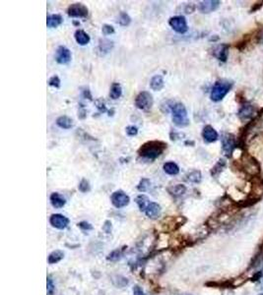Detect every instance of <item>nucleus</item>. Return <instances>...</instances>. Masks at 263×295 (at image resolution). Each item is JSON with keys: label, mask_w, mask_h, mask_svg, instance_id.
I'll return each instance as SVG.
<instances>
[{"label": "nucleus", "mask_w": 263, "mask_h": 295, "mask_svg": "<svg viewBox=\"0 0 263 295\" xmlns=\"http://www.w3.org/2000/svg\"><path fill=\"white\" fill-rule=\"evenodd\" d=\"M167 149V144L162 141H150L143 144L140 149L138 150V154L140 156L155 160L164 153V151Z\"/></svg>", "instance_id": "1"}, {"label": "nucleus", "mask_w": 263, "mask_h": 295, "mask_svg": "<svg viewBox=\"0 0 263 295\" xmlns=\"http://www.w3.org/2000/svg\"><path fill=\"white\" fill-rule=\"evenodd\" d=\"M240 167L243 171H245L246 174H248L251 177L257 176L260 173V169H261L258 160L254 156L249 155V153H244L241 159Z\"/></svg>", "instance_id": "2"}, {"label": "nucleus", "mask_w": 263, "mask_h": 295, "mask_svg": "<svg viewBox=\"0 0 263 295\" xmlns=\"http://www.w3.org/2000/svg\"><path fill=\"white\" fill-rule=\"evenodd\" d=\"M232 87H233V83L228 80L217 81L211 90L210 98L213 101H221L231 91Z\"/></svg>", "instance_id": "3"}, {"label": "nucleus", "mask_w": 263, "mask_h": 295, "mask_svg": "<svg viewBox=\"0 0 263 295\" xmlns=\"http://www.w3.org/2000/svg\"><path fill=\"white\" fill-rule=\"evenodd\" d=\"M173 122L176 126L186 127L190 124V119L188 117V112L185 104L177 102L173 105Z\"/></svg>", "instance_id": "4"}, {"label": "nucleus", "mask_w": 263, "mask_h": 295, "mask_svg": "<svg viewBox=\"0 0 263 295\" xmlns=\"http://www.w3.org/2000/svg\"><path fill=\"white\" fill-rule=\"evenodd\" d=\"M235 147H236V141L234 135L230 133H225L222 136V149L225 155L228 157H231L234 153Z\"/></svg>", "instance_id": "5"}, {"label": "nucleus", "mask_w": 263, "mask_h": 295, "mask_svg": "<svg viewBox=\"0 0 263 295\" xmlns=\"http://www.w3.org/2000/svg\"><path fill=\"white\" fill-rule=\"evenodd\" d=\"M135 105L141 111H148L153 105V97L148 92L140 93L135 98Z\"/></svg>", "instance_id": "6"}, {"label": "nucleus", "mask_w": 263, "mask_h": 295, "mask_svg": "<svg viewBox=\"0 0 263 295\" xmlns=\"http://www.w3.org/2000/svg\"><path fill=\"white\" fill-rule=\"evenodd\" d=\"M111 201H112V204L116 208L120 209V208L126 207L129 204L130 198L128 195H126L123 191L118 190V191H116L113 193V195L111 197Z\"/></svg>", "instance_id": "7"}, {"label": "nucleus", "mask_w": 263, "mask_h": 295, "mask_svg": "<svg viewBox=\"0 0 263 295\" xmlns=\"http://www.w3.org/2000/svg\"><path fill=\"white\" fill-rule=\"evenodd\" d=\"M170 26L179 34H185L188 32V23L183 16H175L170 19Z\"/></svg>", "instance_id": "8"}, {"label": "nucleus", "mask_w": 263, "mask_h": 295, "mask_svg": "<svg viewBox=\"0 0 263 295\" xmlns=\"http://www.w3.org/2000/svg\"><path fill=\"white\" fill-rule=\"evenodd\" d=\"M67 14L72 18H85L88 16V8L81 3H74L68 7Z\"/></svg>", "instance_id": "9"}, {"label": "nucleus", "mask_w": 263, "mask_h": 295, "mask_svg": "<svg viewBox=\"0 0 263 295\" xmlns=\"http://www.w3.org/2000/svg\"><path fill=\"white\" fill-rule=\"evenodd\" d=\"M254 114H255V108L249 103H245L243 106H241L239 113H238V115L242 121L252 120Z\"/></svg>", "instance_id": "10"}, {"label": "nucleus", "mask_w": 263, "mask_h": 295, "mask_svg": "<svg viewBox=\"0 0 263 295\" xmlns=\"http://www.w3.org/2000/svg\"><path fill=\"white\" fill-rule=\"evenodd\" d=\"M49 223L54 227H56L58 229H64L69 225V220L63 214L55 213L50 217Z\"/></svg>", "instance_id": "11"}, {"label": "nucleus", "mask_w": 263, "mask_h": 295, "mask_svg": "<svg viewBox=\"0 0 263 295\" xmlns=\"http://www.w3.org/2000/svg\"><path fill=\"white\" fill-rule=\"evenodd\" d=\"M221 2L218 0H207L201 1L198 4V10L201 13H211L219 8Z\"/></svg>", "instance_id": "12"}, {"label": "nucleus", "mask_w": 263, "mask_h": 295, "mask_svg": "<svg viewBox=\"0 0 263 295\" xmlns=\"http://www.w3.org/2000/svg\"><path fill=\"white\" fill-rule=\"evenodd\" d=\"M70 59H71L70 50L65 46H59L56 55V60L59 64H66L70 61Z\"/></svg>", "instance_id": "13"}, {"label": "nucleus", "mask_w": 263, "mask_h": 295, "mask_svg": "<svg viewBox=\"0 0 263 295\" xmlns=\"http://www.w3.org/2000/svg\"><path fill=\"white\" fill-rule=\"evenodd\" d=\"M202 137L206 143H213L216 142L219 138V135L217 131L210 125H207L203 128L202 131Z\"/></svg>", "instance_id": "14"}, {"label": "nucleus", "mask_w": 263, "mask_h": 295, "mask_svg": "<svg viewBox=\"0 0 263 295\" xmlns=\"http://www.w3.org/2000/svg\"><path fill=\"white\" fill-rule=\"evenodd\" d=\"M161 211V206L158 203L150 202V204L148 205V207L145 210V213H146L147 217L150 218V219H156V218H158L160 216Z\"/></svg>", "instance_id": "15"}, {"label": "nucleus", "mask_w": 263, "mask_h": 295, "mask_svg": "<svg viewBox=\"0 0 263 295\" xmlns=\"http://www.w3.org/2000/svg\"><path fill=\"white\" fill-rule=\"evenodd\" d=\"M229 56V45L228 44H222L215 48L214 57H217L220 61L226 62Z\"/></svg>", "instance_id": "16"}, {"label": "nucleus", "mask_w": 263, "mask_h": 295, "mask_svg": "<svg viewBox=\"0 0 263 295\" xmlns=\"http://www.w3.org/2000/svg\"><path fill=\"white\" fill-rule=\"evenodd\" d=\"M50 203L56 209H60L65 206L66 200L59 193H52L50 195Z\"/></svg>", "instance_id": "17"}, {"label": "nucleus", "mask_w": 263, "mask_h": 295, "mask_svg": "<svg viewBox=\"0 0 263 295\" xmlns=\"http://www.w3.org/2000/svg\"><path fill=\"white\" fill-rule=\"evenodd\" d=\"M63 19L59 14L50 15L47 17L46 20V25L48 28H57L62 23Z\"/></svg>", "instance_id": "18"}, {"label": "nucleus", "mask_w": 263, "mask_h": 295, "mask_svg": "<svg viewBox=\"0 0 263 295\" xmlns=\"http://www.w3.org/2000/svg\"><path fill=\"white\" fill-rule=\"evenodd\" d=\"M75 40L80 45H85L90 42V37L82 30H77L75 32Z\"/></svg>", "instance_id": "19"}, {"label": "nucleus", "mask_w": 263, "mask_h": 295, "mask_svg": "<svg viewBox=\"0 0 263 295\" xmlns=\"http://www.w3.org/2000/svg\"><path fill=\"white\" fill-rule=\"evenodd\" d=\"M151 89L154 91H161L164 88V79L161 75H155L150 81Z\"/></svg>", "instance_id": "20"}, {"label": "nucleus", "mask_w": 263, "mask_h": 295, "mask_svg": "<svg viewBox=\"0 0 263 295\" xmlns=\"http://www.w3.org/2000/svg\"><path fill=\"white\" fill-rule=\"evenodd\" d=\"M57 124L58 126L62 128V129H70L71 127H73V120L71 118H69L68 116H60L57 120Z\"/></svg>", "instance_id": "21"}, {"label": "nucleus", "mask_w": 263, "mask_h": 295, "mask_svg": "<svg viewBox=\"0 0 263 295\" xmlns=\"http://www.w3.org/2000/svg\"><path fill=\"white\" fill-rule=\"evenodd\" d=\"M164 170L167 174L169 175H176L178 172H179V168L177 167V165L173 163V162H169V163H166L164 165Z\"/></svg>", "instance_id": "22"}, {"label": "nucleus", "mask_w": 263, "mask_h": 295, "mask_svg": "<svg viewBox=\"0 0 263 295\" xmlns=\"http://www.w3.org/2000/svg\"><path fill=\"white\" fill-rule=\"evenodd\" d=\"M63 258H64V253L60 250H56V251L49 254L47 261L50 265H52V264H57V263L60 262Z\"/></svg>", "instance_id": "23"}, {"label": "nucleus", "mask_w": 263, "mask_h": 295, "mask_svg": "<svg viewBox=\"0 0 263 295\" xmlns=\"http://www.w3.org/2000/svg\"><path fill=\"white\" fill-rule=\"evenodd\" d=\"M135 202H136V204L138 205L140 211H145L147 207H148V205L150 204L149 199H148L145 195H139V196L136 197Z\"/></svg>", "instance_id": "24"}, {"label": "nucleus", "mask_w": 263, "mask_h": 295, "mask_svg": "<svg viewBox=\"0 0 263 295\" xmlns=\"http://www.w3.org/2000/svg\"><path fill=\"white\" fill-rule=\"evenodd\" d=\"M186 191H187L186 186H183L181 184H177V185H175L169 189V192L175 197L181 196L182 194L186 193Z\"/></svg>", "instance_id": "25"}, {"label": "nucleus", "mask_w": 263, "mask_h": 295, "mask_svg": "<svg viewBox=\"0 0 263 295\" xmlns=\"http://www.w3.org/2000/svg\"><path fill=\"white\" fill-rule=\"evenodd\" d=\"M122 94V89H121V86L118 84V83H114L112 85V88H111V93H110V97L113 98V99H117V98H120Z\"/></svg>", "instance_id": "26"}, {"label": "nucleus", "mask_w": 263, "mask_h": 295, "mask_svg": "<svg viewBox=\"0 0 263 295\" xmlns=\"http://www.w3.org/2000/svg\"><path fill=\"white\" fill-rule=\"evenodd\" d=\"M201 172L199 170H193L187 175V180L192 183H199L201 181Z\"/></svg>", "instance_id": "27"}, {"label": "nucleus", "mask_w": 263, "mask_h": 295, "mask_svg": "<svg viewBox=\"0 0 263 295\" xmlns=\"http://www.w3.org/2000/svg\"><path fill=\"white\" fill-rule=\"evenodd\" d=\"M225 166H226V160L223 159V158H221L219 162L214 166V168L212 169V170H211V175H212V176H217V175H219L220 173L222 172L223 169L225 168Z\"/></svg>", "instance_id": "28"}, {"label": "nucleus", "mask_w": 263, "mask_h": 295, "mask_svg": "<svg viewBox=\"0 0 263 295\" xmlns=\"http://www.w3.org/2000/svg\"><path fill=\"white\" fill-rule=\"evenodd\" d=\"M120 25H122V26H127V25H129L130 24V22H132V19H130V17L128 16V15L126 14V13H121V14L119 15V18H118V21H117Z\"/></svg>", "instance_id": "29"}, {"label": "nucleus", "mask_w": 263, "mask_h": 295, "mask_svg": "<svg viewBox=\"0 0 263 295\" xmlns=\"http://www.w3.org/2000/svg\"><path fill=\"white\" fill-rule=\"evenodd\" d=\"M55 290H56V287H55L54 281H52L50 277H47V280H46V291H47V295H54Z\"/></svg>", "instance_id": "30"}, {"label": "nucleus", "mask_w": 263, "mask_h": 295, "mask_svg": "<svg viewBox=\"0 0 263 295\" xmlns=\"http://www.w3.org/2000/svg\"><path fill=\"white\" fill-rule=\"evenodd\" d=\"M121 255H122V252H121V250H115V251H113L112 253L110 254L109 256H108V260L109 261H112V262H116L117 260H119L120 258H121Z\"/></svg>", "instance_id": "31"}, {"label": "nucleus", "mask_w": 263, "mask_h": 295, "mask_svg": "<svg viewBox=\"0 0 263 295\" xmlns=\"http://www.w3.org/2000/svg\"><path fill=\"white\" fill-rule=\"evenodd\" d=\"M149 186H150V181L146 179V178H143L140 183L138 184V186H137V189L140 191V192H145L148 190V188H149Z\"/></svg>", "instance_id": "32"}, {"label": "nucleus", "mask_w": 263, "mask_h": 295, "mask_svg": "<svg viewBox=\"0 0 263 295\" xmlns=\"http://www.w3.org/2000/svg\"><path fill=\"white\" fill-rule=\"evenodd\" d=\"M249 42V36H246L245 38H244V40L243 41H241V42H238L236 44H235V47L238 48V49H240V50H244L245 49V47L247 46V44H248V42Z\"/></svg>", "instance_id": "33"}, {"label": "nucleus", "mask_w": 263, "mask_h": 295, "mask_svg": "<svg viewBox=\"0 0 263 295\" xmlns=\"http://www.w3.org/2000/svg\"><path fill=\"white\" fill-rule=\"evenodd\" d=\"M79 190L83 193H86L88 191H90V185L86 179H83L80 184H79Z\"/></svg>", "instance_id": "34"}, {"label": "nucleus", "mask_w": 263, "mask_h": 295, "mask_svg": "<svg viewBox=\"0 0 263 295\" xmlns=\"http://www.w3.org/2000/svg\"><path fill=\"white\" fill-rule=\"evenodd\" d=\"M48 84L51 87H55V88H59L60 87V79H59V76H52L49 81H48Z\"/></svg>", "instance_id": "35"}, {"label": "nucleus", "mask_w": 263, "mask_h": 295, "mask_svg": "<svg viewBox=\"0 0 263 295\" xmlns=\"http://www.w3.org/2000/svg\"><path fill=\"white\" fill-rule=\"evenodd\" d=\"M102 33H103L104 35H112V34L115 33V29H114L113 26L106 24V25L102 26Z\"/></svg>", "instance_id": "36"}, {"label": "nucleus", "mask_w": 263, "mask_h": 295, "mask_svg": "<svg viewBox=\"0 0 263 295\" xmlns=\"http://www.w3.org/2000/svg\"><path fill=\"white\" fill-rule=\"evenodd\" d=\"M137 133H138V129H137V127H126V134H127L128 136H135V135H137Z\"/></svg>", "instance_id": "37"}, {"label": "nucleus", "mask_w": 263, "mask_h": 295, "mask_svg": "<svg viewBox=\"0 0 263 295\" xmlns=\"http://www.w3.org/2000/svg\"><path fill=\"white\" fill-rule=\"evenodd\" d=\"M112 228H113V226H112V223H111L110 221H107V222L104 223L103 226H102V230H103L106 233H111V232H112Z\"/></svg>", "instance_id": "38"}, {"label": "nucleus", "mask_w": 263, "mask_h": 295, "mask_svg": "<svg viewBox=\"0 0 263 295\" xmlns=\"http://www.w3.org/2000/svg\"><path fill=\"white\" fill-rule=\"evenodd\" d=\"M78 226L81 229H83V230H91V229H93V226L87 222H81L80 224H78Z\"/></svg>", "instance_id": "39"}, {"label": "nucleus", "mask_w": 263, "mask_h": 295, "mask_svg": "<svg viewBox=\"0 0 263 295\" xmlns=\"http://www.w3.org/2000/svg\"><path fill=\"white\" fill-rule=\"evenodd\" d=\"M96 105H97V108H98L101 112H102V113L107 112L106 105H104V103L102 102V99H98V100H96Z\"/></svg>", "instance_id": "40"}, {"label": "nucleus", "mask_w": 263, "mask_h": 295, "mask_svg": "<svg viewBox=\"0 0 263 295\" xmlns=\"http://www.w3.org/2000/svg\"><path fill=\"white\" fill-rule=\"evenodd\" d=\"M133 295H145L144 291L142 290V288L138 285H135L133 287Z\"/></svg>", "instance_id": "41"}, {"label": "nucleus", "mask_w": 263, "mask_h": 295, "mask_svg": "<svg viewBox=\"0 0 263 295\" xmlns=\"http://www.w3.org/2000/svg\"><path fill=\"white\" fill-rule=\"evenodd\" d=\"M263 5V1H259V2H256L253 6H252V8L250 9V12H255V11H257L258 9H260L261 7H262Z\"/></svg>", "instance_id": "42"}, {"label": "nucleus", "mask_w": 263, "mask_h": 295, "mask_svg": "<svg viewBox=\"0 0 263 295\" xmlns=\"http://www.w3.org/2000/svg\"><path fill=\"white\" fill-rule=\"evenodd\" d=\"M257 42H263V30L259 34H257Z\"/></svg>", "instance_id": "43"}, {"label": "nucleus", "mask_w": 263, "mask_h": 295, "mask_svg": "<svg viewBox=\"0 0 263 295\" xmlns=\"http://www.w3.org/2000/svg\"><path fill=\"white\" fill-rule=\"evenodd\" d=\"M258 287L263 290V277L260 279V281H258Z\"/></svg>", "instance_id": "44"}, {"label": "nucleus", "mask_w": 263, "mask_h": 295, "mask_svg": "<svg viewBox=\"0 0 263 295\" xmlns=\"http://www.w3.org/2000/svg\"><path fill=\"white\" fill-rule=\"evenodd\" d=\"M257 114H258L259 116H261V115H263V108L262 109H261V110H260V111H259V112H258V113H257Z\"/></svg>", "instance_id": "45"}, {"label": "nucleus", "mask_w": 263, "mask_h": 295, "mask_svg": "<svg viewBox=\"0 0 263 295\" xmlns=\"http://www.w3.org/2000/svg\"><path fill=\"white\" fill-rule=\"evenodd\" d=\"M183 295H190V294H183Z\"/></svg>", "instance_id": "46"}, {"label": "nucleus", "mask_w": 263, "mask_h": 295, "mask_svg": "<svg viewBox=\"0 0 263 295\" xmlns=\"http://www.w3.org/2000/svg\"><path fill=\"white\" fill-rule=\"evenodd\" d=\"M260 295H263V293H261V294H260Z\"/></svg>", "instance_id": "47"}]
</instances>
